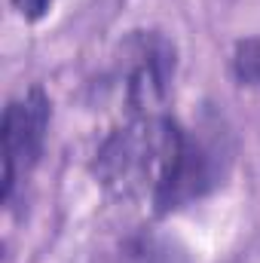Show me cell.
I'll return each instance as SVG.
<instances>
[{
  "label": "cell",
  "instance_id": "obj_4",
  "mask_svg": "<svg viewBox=\"0 0 260 263\" xmlns=\"http://www.w3.org/2000/svg\"><path fill=\"white\" fill-rule=\"evenodd\" d=\"M49 120H52V101L43 92V86H31L28 92L15 95L0 123V156H3V190L0 199L9 205L18 184L31 178L37 168L46 135H49Z\"/></svg>",
  "mask_w": 260,
  "mask_h": 263
},
{
  "label": "cell",
  "instance_id": "obj_6",
  "mask_svg": "<svg viewBox=\"0 0 260 263\" xmlns=\"http://www.w3.org/2000/svg\"><path fill=\"white\" fill-rule=\"evenodd\" d=\"M9 6L15 9V15L18 18H25V22H40V18H46V12H49V6H52V0H9Z\"/></svg>",
  "mask_w": 260,
  "mask_h": 263
},
{
  "label": "cell",
  "instance_id": "obj_2",
  "mask_svg": "<svg viewBox=\"0 0 260 263\" xmlns=\"http://www.w3.org/2000/svg\"><path fill=\"white\" fill-rule=\"evenodd\" d=\"M169 114L153 117H129L123 126L107 132V138L95 150V178L107 193L120 199L150 196L159 178L162 153L172 129Z\"/></svg>",
  "mask_w": 260,
  "mask_h": 263
},
{
  "label": "cell",
  "instance_id": "obj_3",
  "mask_svg": "<svg viewBox=\"0 0 260 263\" xmlns=\"http://www.w3.org/2000/svg\"><path fill=\"white\" fill-rule=\"evenodd\" d=\"M178 70V49L162 31H135L123 43L120 92L129 117L165 114L162 104L172 92Z\"/></svg>",
  "mask_w": 260,
  "mask_h": 263
},
{
  "label": "cell",
  "instance_id": "obj_1",
  "mask_svg": "<svg viewBox=\"0 0 260 263\" xmlns=\"http://www.w3.org/2000/svg\"><path fill=\"white\" fill-rule=\"evenodd\" d=\"M227 168H230V144L217 126L187 129L178 120H172L159 178L150 193L153 214L165 217L208 196L224 184Z\"/></svg>",
  "mask_w": 260,
  "mask_h": 263
},
{
  "label": "cell",
  "instance_id": "obj_5",
  "mask_svg": "<svg viewBox=\"0 0 260 263\" xmlns=\"http://www.w3.org/2000/svg\"><path fill=\"white\" fill-rule=\"evenodd\" d=\"M233 77L239 86H260V37H245L233 49Z\"/></svg>",
  "mask_w": 260,
  "mask_h": 263
}]
</instances>
